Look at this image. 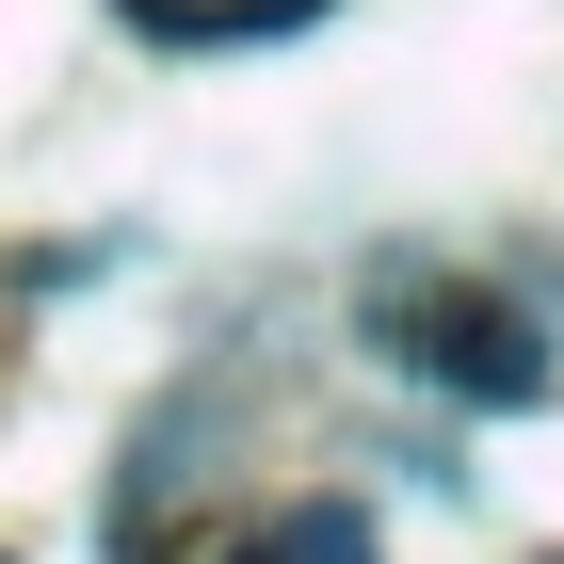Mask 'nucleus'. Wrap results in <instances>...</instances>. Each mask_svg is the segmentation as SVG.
I'll list each match as a JSON object with an SVG mask.
<instances>
[{
	"label": "nucleus",
	"mask_w": 564,
	"mask_h": 564,
	"mask_svg": "<svg viewBox=\"0 0 564 564\" xmlns=\"http://www.w3.org/2000/svg\"><path fill=\"white\" fill-rule=\"evenodd\" d=\"M130 33H162V48H259V33H306L323 0H113Z\"/></svg>",
	"instance_id": "nucleus-1"
},
{
	"label": "nucleus",
	"mask_w": 564,
	"mask_h": 564,
	"mask_svg": "<svg viewBox=\"0 0 564 564\" xmlns=\"http://www.w3.org/2000/svg\"><path fill=\"white\" fill-rule=\"evenodd\" d=\"M226 564H371V517H355V500H291V517L242 532Z\"/></svg>",
	"instance_id": "nucleus-2"
}]
</instances>
